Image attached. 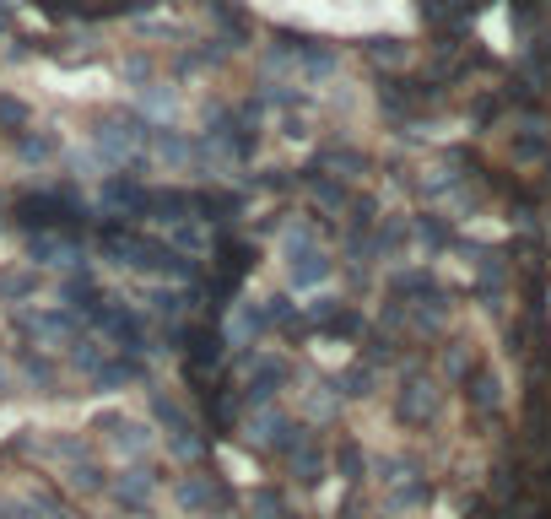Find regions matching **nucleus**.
<instances>
[{"instance_id": "obj_1", "label": "nucleus", "mask_w": 551, "mask_h": 519, "mask_svg": "<svg viewBox=\"0 0 551 519\" xmlns=\"http://www.w3.org/2000/svg\"><path fill=\"white\" fill-rule=\"evenodd\" d=\"M249 6L298 28H368L379 0H249Z\"/></svg>"}, {"instance_id": "obj_2", "label": "nucleus", "mask_w": 551, "mask_h": 519, "mask_svg": "<svg viewBox=\"0 0 551 519\" xmlns=\"http://www.w3.org/2000/svg\"><path fill=\"white\" fill-rule=\"evenodd\" d=\"M438 417V390L427 379H411L406 395H400V422H411V428H427V422Z\"/></svg>"}, {"instance_id": "obj_3", "label": "nucleus", "mask_w": 551, "mask_h": 519, "mask_svg": "<svg viewBox=\"0 0 551 519\" xmlns=\"http://www.w3.org/2000/svg\"><path fill=\"white\" fill-rule=\"evenodd\" d=\"M287 255H292V260H287V271H292V282H298V287H308V282H325V276H330V260L319 255L314 244H303V249L292 244Z\"/></svg>"}, {"instance_id": "obj_4", "label": "nucleus", "mask_w": 551, "mask_h": 519, "mask_svg": "<svg viewBox=\"0 0 551 519\" xmlns=\"http://www.w3.org/2000/svg\"><path fill=\"white\" fill-rule=\"evenodd\" d=\"M109 438H114V449H125V455H141V449H146V428H141V422H109Z\"/></svg>"}, {"instance_id": "obj_5", "label": "nucleus", "mask_w": 551, "mask_h": 519, "mask_svg": "<svg viewBox=\"0 0 551 519\" xmlns=\"http://www.w3.org/2000/svg\"><path fill=\"white\" fill-rule=\"evenodd\" d=\"M470 406H476V411H492V406H497V379H492V374H476V379H470Z\"/></svg>"}]
</instances>
